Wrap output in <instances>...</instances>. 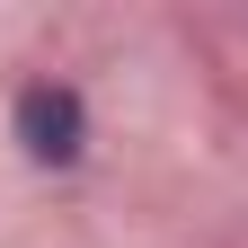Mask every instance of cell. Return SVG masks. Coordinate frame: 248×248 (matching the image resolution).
Instances as JSON below:
<instances>
[{"instance_id": "cell-1", "label": "cell", "mask_w": 248, "mask_h": 248, "mask_svg": "<svg viewBox=\"0 0 248 248\" xmlns=\"http://www.w3.org/2000/svg\"><path fill=\"white\" fill-rule=\"evenodd\" d=\"M9 142L36 169H80L89 160V98L71 80H27L9 98Z\"/></svg>"}]
</instances>
